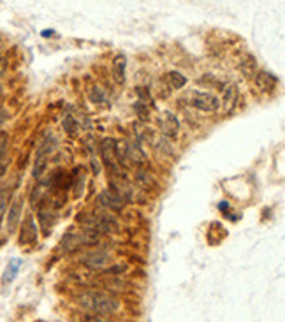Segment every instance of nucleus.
I'll list each match as a JSON object with an SVG mask.
<instances>
[{
    "label": "nucleus",
    "instance_id": "1",
    "mask_svg": "<svg viewBox=\"0 0 285 322\" xmlns=\"http://www.w3.org/2000/svg\"><path fill=\"white\" fill-rule=\"evenodd\" d=\"M78 305L90 313H100V315H111L118 312L122 303L113 294L104 291H85L78 296Z\"/></svg>",
    "mask_w": 285,
    "mask_h": 322
},
{
    "label": "nucleus",
    "instance_id": "2",
    "mask_svg": "<svg viewBox=\"0 0 285 322\" xmlns=\"http://www.w3.org/2000/svg\"><path fill=\"white\" fill-rule=\"evenodd\" d=\"M97 239H99V236L95 233H90V231H80V233H70L67 236H63L62 239V250H65V252H73V250H76L78 246L81 245H88V243H95Z\"/></svg>",
    "mask_w": 285,
    "mask_h": 322
},
{
    "label": "nucleus",
    "instance_id": "3",
    "mask_svg": "<svg viewBox=\"0 0 285 322\" xmlns=\"http://www.w3.org/2000/svg\"><path fill=\"white\" fill-rule=\"evenodd\" d=\"M190 106L204 113H213L220 108V99L209 92H194L190 95Z\"/></svg>",
    "mask_w": 285,
    "mask_h": 322
},
{
    "label": "nucleus",
    "instance_id": "4",
    "mask_svg": "<svg viewBox=\"0 0 285 322\" xmlns=\"http://www.w3.org/2000/svg\"><path fill=\"white\" fill-rule=\"evenodd\" d=\"M100 153H102L104 164L113 171V174L122 176L120 174V164L118 160H116V153H115V139H111V137L104 139L102 143H100Z\"/></svg>",
    "mask_w": 285,
    "mask_h": 322
},
{
    "label": "nucleus",
    "instance_id": "5",
    "mask_svg": "<svg viewBox=\"0 0 285 322\" xmlns=\"http://www.w3.org/2000/svg\"><path fill=\"white\" fill-rule=\"evenodd\" d=\"M160 129H162V134L169 139H174L178 137L180 132V122L171 111H164L162 117H160Z\"/></svg>",
    "mask_w": 285,
    "mask_h": 322
},
{
    "label": "nucleus",
    "instance_id": "6",
    "mask_svg": "<svg viewBox=\"0 0 285 322\" xmlns=\"http://www.w3.org/2000/svg\"><path fill=\"white\" fill-rule=\"evenodd\" d=\"M81 263L90 269H106L111 264V257L106 252H92L85 256Z\"/></svg>",
    "mask_w": 285,
    "mask_h": 322
},
{
    "label": "nucleus",
    "instance_id": "7",
    "mask_svg": "<svg viewBox=\"0 0 285 322\" xmlns=\"http://www.w3.org/2000/svg\"><path fill=\"white\" fill-rule=\"evenodd\" d=\"M111 187H113V192L123 201V203H125V201H132L134 199L132 185H130L129 182H125L122 176H120V178H115V176H113V178H111Z\"/></svg>",
    "mask_w": 285,
    "mask_h": 322
},
{
    "label": "nucleus",
    "instance_id": "8",
    "mask_svg": "<svg viewBox=\"0 0 285 322\" xmlns=\"http://www.w3.org/2000/svg\"><path fill=\"white\" fill-rule=\"evenodd\" d=\"M236 102H238V87L231 83V85H227V87L224 88L222 100H220V108H222L224 113L229 115L232 110H234Z\"/></svg>",
    "mask_w": 285,
    "mask_h": 322
},
{
    "label": "nucleus",
    "instance_id": "9",
    "mask_svg": "<svg viewBox=\"0 0 285 322\" xmlns=\"http://www.w3.org/2000/svg\"><path fill=\"white\" fill-rule=\"evenodd\" d=\"M127 162L142 167L148 164V157L137 143H127Z\"/></svg>",
    "mask_w": 285,
    "mask_h": 322
},
{
    "label": "nucleus",
    "instance_id": "10",
    "mask_svg": "<svg viewBox=\"0 0 285 322\" xmlns=\"http://www.w3.org/2000/svg\"><path fill=\"white\" fill-rule=\"evenodd\" d=\"M21 209H23V199L18 197L9 208V215H7V233L9 234H13L18 229V224H20L21 219Z\"/></svg>",
    "mask_w": 285,
    "mask_h": 322
},
{
    "label": "nucleus",
    "instance_id": "11",
    "mask_svg": "<svg viewBox=\"0 0 285 322\" xmlns=\"http://www.w3.org/2000/svg\"><path fill=\"white\" fill-rule=\"evenodd\" d=\"M256 85L262 92H273L278 85V78L275 74L268 73V70H259L256 74Z\"/></svg>",
    "mask_w": 285,
    "mask_h": 322
},
{
    "label": "nucleus",
    "instance_id": "12",
    "mask_svg": "<svg viewBox=\"0 0 285 322\" xmlns=\"http://www.w3.org/2000/svg\"><path fill=\"white\" fill-rule=\"evenodd\" d=\"M99 203L102 204V206H106L108 209H113V211H120V209L123 208V204H125L118 196H116L113 190H108V189L100 192Z\"/></svg>",
    "mask_w": 285,
    "mask_h": 322
},
{
    "label": "nucleus",
    "instance_id": "13",
    "mask_svg": "<svg viewBox=\"0 0 285 322\" xmlns=\"http://www.w3.org/2000/svg\"><path fill=\"white\" fill-rule=\"evenodd\" d=\"M113 78L116 83H125V70H127V58L125 55H116L113 60Z\"/></svg>",
    "mask_w": 285,
    "mask_h": 322
},
{
    "label": "nucleus",
    "instance_id": "14",
    "mask_svg": "<svg viewBox=\"0 0 285 322\" xmlns=\"http://www.w3.org/2000/svg\"><path fill=\"white\" fill-rule=\"evenodd\" d=\"M37 239V227L33 224L32 219H27L23 224V231H21L20 236V243L21 245H27V243H35Z\"/></svg>",
    "mask_w": 285,
    "mask_h": 322
},
{
    "label": "nucleus",
    "instance_id": "15",
    "mask_svg": "<svg viewBox=\"0 0 285 322\" xmlns=\"http://www.w3.org/2000/svg\"><path fill=\"white\" fill-rule=\"evenodd\" d=\"M21 263H23L21 259H11L9 261V264H7L6 271H4V276H2L4 285H7V283H11L14 278H16L18 271H20V268H21Z\"/></svg>",
    "mask_w": 285,
    "mask_h": 322
},
{
    "label": "nucleus",
    "instance_id": "16",
    "mask_svg": "<svg viewBox=\"0 0 285 322\" xmlns=\"http://www.w3.org/2000/svg\"><path fill=\"white\" fill-rule=\"evenodd\" d=\"M55 145H57V141H55L51 136H46L43 141H41L39 148H37V155L35 157H43V159H48V155H50V153L55 150Z\"/></svg>",
    "mask_w": 285,
    "mask_h": 322
},
{
    "label": "nucleus",
    "instance_id": "17",
    "mask_svg": "<svg viewBox=\"0 0 285 322\" xmlns=\"http://www.w3.org/2000/svg\"><path fill=\"white\" fill-rule=\"evenodd\" d=\"M136 182L137 185L142 187V189H150V187H155V180L153 176L145 169H137L136 171Z\"/></svg>",
    "mask_w": 285,
    "mask_h": 322
},
{
    "label": "nucleus",
    "instance_id": "18",
    "mask_svg": "<svg viewBox=\"0 0 285 322\" xmlns=\"http://www.w3.org/2000/svg\"><path fill=\"white\" fill-rule=\"evenodd\" d=\"M167 81H169L171 88L174 90H180L187 85V78L183 76L182 73H178V70H171V73L167 74Z\"/></svg>",
    "mask_w": 285,
    "mask_h": 322
},
{
    "label": "nucleus",
    "instance_id": "19",
    "mask_svg": "<svg viewBox=\"0 0 285 322\" xmlns=\"http://www.w3.org/2000/svg\"><path fill=\"white\" fill-rule=\"evenodd\" d=\"M63 130H65L69 136H76L80 132V122L73 117V115H65L63 118Z\"/></svg>",
    "mask_w": 285,
    "mask_h": 322
},
{
    "label": "nucleus",
    "instance_id": "20",
    "mask_svg": "<svg viewBox=\"0 0 285 322\" xmlns=\"http://www.w3.org/2000/svg\"><path fill=\"white\" fill-rule=\"evenodd\" d=\"M241 73L245 74V76H254V74H257L256 58H254V57H246L245 60H243V62H241Z\"/></svg>",
    "mask_w": 285,
    "mask_h": 322
},
{
    "label": "nucleus",
    "instance_id": "21",
    "mask_svg": "<svg viewBox=\"0 0 285 322\" xmlns=\"http://www.w3.org/2000/svg\"><path fill=\"white\" fill-rule=\"evenodd\" d=\"M46 167H48V159H43V157H35V164H33V171H32L33 178L39 180L41 176L44 174Z\"/></svg>",
    "mask_w": 285,
    "mask_h": 322
},
{
    "label": "nucleus",
    "instance_id": "22",
    "mask_svg": "<svg viewBox=\"0 0 285 322\" xmlns=\"http://www.w3.org/2000/svg\"><path fill=\"white\" fill-rule=\"evenodd\" d=\"M88 99L92 100L93 104H102V102H106V93H104V90L102 88H99V87H93L92 90H90V93H88Z\"/></svg>",
    "mask_w": 285,
    "mask_h": 322
},
{
    "label": "nucleus",
    "instance_id": "23",
    "mask_svg": "<svg viewBox=\"0 0 285 322\" xmlns=\"http://www.w3.org/2000/svg\"><path fill=\"white\" fill-rule=\"evenodd\" d=\"M85 322H115V320L111 319L110 315H100V313H95V315H93V313H88Z\"/></svg>",
    "mask_w": 285,
    "mask_h": 322
},
{
    "label": "nucleus",
    "instance_id": "24",
    "mask_svg": "<svg viewBox=\"0 0 285 322\" xmlns=\"http://www.w3.org/2000/svg\"><path fill=\"white\" fill-rule=\"evenodd\" d=\"M7 199H9V196H7V194L4 192V189H0V217H2L4 211H6Z\"/></svg>",
    "mask_w": 285,
    "mask_h": 322
},
{
    "label": "nucleus",
    "instance_id": "25",
    "mask_svg": "<svg viewBox=\"0 0 285 322\" xmlns=\"http://www.w3.org/2000/svg\"><path fill=\"white\" fill-rule=\"evenodd\" d=\"M127 266L125 264H118V266H113V268H108L106 269V275L110 273V275H120L122 271H125Z\"/></svg>",
    "mask_w": 285,
    "mask_h": 322
},
{
    "label": "nucleus",
    "instance_id": "26",
    "mask_svg": "<svg viewBox=\"0 0 285 322\" xmlns=\"http://www.w3.org/2000/svg\"><path fill=\"white\" fill-rule=\"evenodd\" d=\"M6 147H7V134L6 132H0V155L4 153Z\"/></svg>",
    "mask_w": 285,
    "mask_h": 322
},
{
    "label": "nucleus",
    "instance_id": "27",
    "mask_svg": "<svg viewBox=\"0 0 285 322\" xmlns=\"http://www.w3.org/2000/svg\"><path fill=\"white\" fill-rule=\"evenodd\" d=\"M134 108H136V110H137V113H139L141 120H148V118H146V110H145V108H142V102H137Z\"/></svg>",
    "mask_w": 285,
    "mask_h": 322
},
{
    "label": "nucleus",
    "instance_id": "28",
    "mask_svg": "<svg viewBox=\"0 0 285 322\" xmlns=\"http://www.w3.org/2000/svg\"><path fill=\"white\" fill-rule=\"evenodd\" d=\"M227 206H229V204L226 203V201H222V203L219 204V208L222 209V211H227Z\"/></svg>",
    "mask_w": 285,
    "mask_h": 322
},
{
    "label": "nucleus",
    "instance_id": "29",
    "mask_svg": "<svg viewBox=\"0 0 285 322\" xmlns=\"http://www.w3.org/2000/svg\"><path fill=\"white\" fill-rule=\"evenodd\" d=\"M53 33H55L53 30H44L43 35H44V37H50V35H53Z\"/></svg>",
    "mask_w": 285,
    "mask_h": 322
},
{
    "label": "nucleus",
    "instance_id": "30",
    "mask_svg": "<svg viewBox=\"0 0 285 322\" xmlns=\"http://www.w3.org/2000/svg\"><path fill=\"white\" fill-rule=\"evenodd\" d=\"M4 120H6V113H4V111H2V110H0V123H2V122H4Z\"/></svg>",
    "mask_w": 285,
    "mask_h": 322
}]
</instances>
